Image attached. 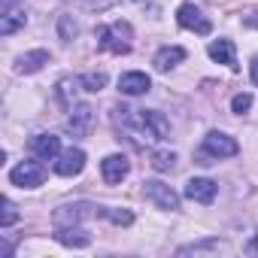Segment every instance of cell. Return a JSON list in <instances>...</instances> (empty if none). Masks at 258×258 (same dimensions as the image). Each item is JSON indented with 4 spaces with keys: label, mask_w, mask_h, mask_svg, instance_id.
Returning <instances> with one entry per match:
<instances>
[{
    "label": "cell",
    "mask_w": 258,
    "mask_h": 258,
    "mask_svg": "<svg viewBox=\"0 0 258 258\" xmlns=\"http://www.w3.org/2000/svg\"><path fill=\"white\" fill-rule=\"evenodd\" d=\"M115 121L124 127L127 134H134L140 143L167 140V134H170V121H167L158 109H131V106H118V109H115Z\"/></svg>",
    "instance_id": "obj_1"
},
{
    "label": "cell",
    "mask_w": 258,
    "mask_h": 258,
    "mask_svg": "<svg viewBox=\"0 0 258 258\" xmlns=\"http://www.w3.org/2000/svg\"><path fill=\"white\" fill-rule=\"evenodd\" d=\"M97 43H100V49H106L112 55H127L134 46V31L127 22H112V25L97 28Z\"/></svg>",
    "instance_id": "obj_2"
},
{
    "label": "cell",
    "mask_w": 258,
    "mask_h": 258,
    "mask_svg": "<svg viewBox=\"0 0 258 258\" xmlns=\"http://www.w3.org/2000/svg\"><path fill=\"white\" fill-rule=\"evenodd\" d=\"M237 152H240V146L234 137H228L222 131H210L204 137V146H201V164H213L219 158H234Z\"/></svg>",
    "instance_id": "obj_3"
},
{
    "label": "cell",
    "mask_w": 258,
    "mask_h": 258,
    "mask_svg": "<svg viewBox=\"0 0 258 258\" xmlns=\"http://www.w3.org/2000/svg\"><path fill=\"white\" fill-rule=\"evenodd\" d=\"M43 179H46V170H43L40 158L37 161H22L10 170V182L19 185V188H37V185H43Z\"/></svg>",
    "instance_id": "obj_4"
},
{
    "label": "cell",
    "mask_w": 258,
    "mask_h": 258,
    "mask_svg": "<svg viewBox=\"0 0 258 258\" xmlns=\"http://www.w3.org/2000/svg\"><path fill=\"white\" fill-rule=\"evenodd\" d=\"M143 195H146V201H152L158 210H179V195H176L170 185H164L161 179H146V182H143Z\"/></svg>",
    "instance_id": "obj_5"
},
{
    "label": "cell",
    "mask_w": 258,
    "mask_h": 258,
    "mask_svg": "<svg viewBox=\"0 0 258 258\" xmlns=\"http://www.w3.org/2000/svg\"><path fill=\"white\" fill-rule=\"evenodd\" d=\"M176 22H179V28H185V31H195V34H201V37H207L210 31H213V25H210V19L195 7V4H182L179 10H176Z\"/></svg>",
    "instance_id": "obj_6"
},
{
    "label": "cell",
    "mask_w": 258,
    "mask_h": 258,
    "mask_svg": "<svg viewBox=\"0 0 258 258\" xmlns=\"http://www.w3.org/2000/svg\"><path fill=\"white\" fill-rule=\"evenodd\" d=\"M100 207H91V204H67V207H58L52 222L55 228H64V225H79L85 216H97Z\"/></svg>",
    "instance_id": "obj_7"
},
{
    "label": "cell",
    "mask_w": 258,
    "mask_h": 258,
    "mask_svg": "<svg viewBox=\"0 0 258 258\" xmlns=\"http://www.w3.org/2000/svg\"><path fill=\"white\" fill-rule=\"evenodd\" d=\"M85 170V152L82 149H61V155L55 158V173L58 176H79Z\"/></svg>",
    "instance_id": "obj_8"
},
{
    "label": "cell",
    "mask_w": 258,
    "mask_h": 258,
    "mask_svg": "<svg viewBox=\"0 0 258 258\" xmlns=\"http://www.w3.org/2000/svg\"><path fill=\"white\" fill-rule=\"evenodd\" d=\"M216 195H219V185L207 176H195V179L185 182V198L195 201V204H213Z\"/></svg>",
    "instance_id": "obj_9"
},
{
    "label": "cell",
    "mask_w": 258,
    "mask_h": 258,
    "mask_svg": "<svg viewBox=\"0 0 258 258\" xmlns=\"http://www.w3.org/2000/svg\"><path fill=\"white\" fill-rule=\"evenodd\" d=\"M31 155L40 158V161H55L61 155V137H55V134H37L31 140Z\"/></svg>",
    "instance_id": "obj_10"
},
{
    "label": "cell",
    "mask_w": 258,
    "mask_h": 258,
    "mask_svg": "<svg viewBox=\"0 0 258 258\" xmlns=\"http://www.w3.org/2000/svg\"><path fill=\"white\" fill-rule=\"evenodd\" d=\"M127 173H131V161H127L124 155H106V158L100 161V176H103L109 185L121 182Z\"/></svg>",
    "instance_id": "obj_11"
},
{
    "label": "cell",
    "mask_w": 258,
    "mask_h": 258,
    "mask_svg": "<svg viewBox=\"0 0 258 258\" xmlns=\"http://www.w3.org/2000/svg\"><path fill=\"white\" fill-rule=\"evenodd\" d=\"M149 88H152V79H149L146 73H140V70H131V73H124V76L118 79V91L127 94V97H140V94H146Z\"/></svg>",
    "instance_id": "obj_12"
},
{
    "label": "cell",
    "mask_w": 258,
    "mask_h": 258,
    "mask_svg": "<svg viewBox=\"0 0 258 258\" xmlns=\"http://www.w3.org/2000/svg\"><path fill=\"white\" fill-rule=\"evenodd\" d=\"M67 124L73 127V134H88L91 124H94V109H91L88 103H73V106H70Z\"/></svg>",
    "instance_id": "obj_13"
},
{
    "label": "cell",
    "mask_w": 258,
    "mask_h": 258,
    "mask_svg": "<svg viewBox=\"0 0 258 258\" xmlns=\"http://www.w3.org/2000/svg\"><path fill=\"white\" fill-rule=\"evenodd\" d=\"M55 240L64 246H73V249H85L91 243V234L79 225H64V228H55Z\"/></svg>",
    "instance_id": "obj_14"
},
{
    "label": "cell",
    "mask_w": 258,
    "mask_h": 258,
    "mask_svg": "<svg viewBox=\"0 0 258 258\" xmlns=\"http://www.w3.org/2000/svg\"><path fill=\"white\" fill-rule=\"evenodd\" d=\"M185 61V49L182 46H164V49H158L155 52V70H161V73H167V70H173L176 64H182Z\"/></svg>",
    "instance_id": "obj_15"
},
{
    "label": "cell",
    "mask_w": 258,
    "mask_h": 258,
    "mask_svg": "<svg viewBox=\"0 0 258 258\" xmlns=\"http://www.w3.org/2000/svg\"><path fill=\"white\" fill-rule=\"evenodd\" d=\"M207 52H210L213 61H219V64H225V67L237 70V52H234V43H231V40H213Z\"/></svg>",
    "instance_id": "obj_16"
},
{
    "label": "cell",
    "mask_w": 258,
    "mask_h": 258,
    "mask_svg": "<svg viewBox=\"0 0 258 258\" xmlns=\"http://www.w3.org/2000/svg\"><path fill=\"white\" fill-rule=\"evenodd\" d=\"M49 61H52V55H49L46 49H34V52H25V55L16 61V70H19V73H37V70H43Z\"/></svg>",
    "instance_id": "obj_17"
},
{
    "label": "cell",
    "mask_w": 258,
    "mask_h": 258,
    "mask_svg": "<svg viewBox=\"0 0 258 258\" xmlns=\"http://www.w3.org/2000/svg\"><path fill=\"white\" fill-rule=\"evenodd\" d=\"M25 13H4L0 16V34L4 37H10V34H16L19 28H25Z\"/></svg>",
    "instance_id": "obj_18"
},
{
    "label": "cell",
    "mask_w": 258,
    "mask_h": 258,
    "mask_svg": "<svg viewBox=\"0 0 258 258\" xmlns=\"http://www.w3.org/2000/svg\"><path fill=\"white\" fill-rule=\"evenodd\" d=\"M76 88H82L79 79H76V82H73V79H61V82H58V100H61L67 109L76 103Z\"/></svg>",
    "instance_id": "obj_19"
},
{
    "label": "cell",
    "mask_w": 258,
    "mask_h": 258,
    "mask_svg": "<svg viewBox=\"0 0 258 258\" xmlns=\"http://www.w3.org/2000/svg\"><path fill=\"white\" fill-rule=\"evenodd\" d=\"M97 216H103V219H109V222H115V225H131V222H134V213H131V210H112V207H100V210H97Z\"/></svg>",
    "instance_id": "obj_20"
},
{
    "label": "cell",
    "mask_w": 258,
    "mask_h": 258,
    "mask_svg": "<svg viewBox=\"0 0 258 258\" xmlns=\"http://www.w3.org/2000/svg\"><path fill=\"white\" fill-rule=\"evenodd\" d=\"M152 167L158 170V173H167V170H173L176 167V155L173 152H152Z\"/></svg>",
    "instance_id": "obj_21"
},
{
    "label": "cell",
    "mask_w": 258,
    "mask_h": 258,
    "mask_svg": "<svg viewBox=\"0 0 258 258\" xmlns=\"http://www.w3.org/2000/svg\"><path fill=\"white\" fill-rule=\"evenodd\" d=\"M79 85H82L85 91L97 94V91L106 85V73H85V76H79Z\"/></svg>",
    "instance_id": "obj_22"
},
{
    "label": "cell",
    "mask_w": 258,
    "mask_h": 258,
    "mask_svg": "<svg viewBox=\"0 0 258 258\" xmlns=\"http://www.w3.org/2000/svg\"><path fill=\"white\" fill-rule=\"evenodd\" d=\"M0 207H4V216H0V228H13V225L19 222V210H16V204H13L10 198H4V201H0Z\"/></svg>",
    "instance_id": "obj_23"
},
{
    "label": "cell",
    "mask_w": 258,
    "mask_h": 258,
    "mask_svg": "<svg viewBox=\"0 0 258 258\" xmlns=\"http://www.w3.org/2000/svg\"><path fill=\"white\" fill-rule=\"evenodd\" d=\"M58 34H61V40H73L79 34V25L73 22V16H61L58 19Z\"/></svg>",
    "instance_id": "obj_24"
},
{
    "label": "cell",
    "mask_w": 258,
    "mask_h": 258,
    "mask_svg": "<svg viewBox=\"0 0 258 258\" xmlns=\"http://www.w3.org/2000/svg\"><path fill=\"white\" fill-rule=\"evenodd\" d=\"M249 106H252V94H249V91H243V94H234V100H231V109H234L237 115L249 112Z\"/></svg>",
    "instance_id": "obj_25"
},
{
    "label": "cell",
    "mask_w": 258,
    "mask_h": 258,
    "mask_svg": "<svg viewBox=\"0 0 258 258\" xmlns=\"http://www.w3.org/2000/svg\"><path fill=\"white\" fill-rule=\"evenodd\" d=\"M76 4L82 10H88V13H103V10H109L115 4V0H76Z\"/></svg>",
    "instance_id": "obj_26"
},
{
    "label": "cell",
    "mask_w": 258,
    "mask_h": 258,
    "mask_svg": "<svg viewBox=\"0 0 258 258\" xmlns=\"http://www.w3.org/2000/svg\"><path fill=\"white\" fill-rule=\"evenodd\" d=\"M204 249H219V243L213 240V243H198V246H182V249H179V255H188V252H204Z\"/></svg>",
    "instance_id": "obj_27"
},
{
    "label": "cell",
    "mask_w": 258,
    "mask_h": 258,
    "mask_svg": "<svg viewBox=\"0 0 258 258\" xmlns=\"http://www.w3.org/2000/svg\"><path fill=\"white\" fill-rule=\"evenodd\" d=\"M243 252H246V255H258V237H252V240L243 246Z\"/></svg>",
    "instance_id": "obj_28"
},
{
    "label": "cell",
    "mask_w": 258,
    "mask_h": 258,
    "mask_svg": "<svg viewBox=\"0 0 258 258\" xmlns=\"http://www.w3.org/2000/svg\"><path fill=\"white\" fill-rule=\"evenodd\" d=\"M249 73H252V82H255V85H258V58H255V61H252V70H249Z\"/></svg>",
    "instance_id": "obj_29"
},
{
    "label": "cell",
    "mask_w": 258,
    "mask_h": 258,
    "mask_svg": "<svg viewBox=\"0 0 258 258\" xmlns=\"http://www.w3.org/2000/svg\"><path fill=\"white\" fill-rule=\"evenodd\" d=\"M10 4H13V0H4V7H10Z\"/></svg>",
    "instance_id": "obj_30"
},
{
    "label": "cell",
    "mask_w": 258,
    "mask_h": 258,
    "mask_svg": "<svg viewBox=\"0 0 258 258\" xmlns=\"http://www.w3.org/2000/svg\"><path fill=\"white\" fill-rule=\"evenodd\" d=\"M137 4H146V0H137Z\"/></svg>",
    "instance_id": "obj_31"
}]
</instances>
